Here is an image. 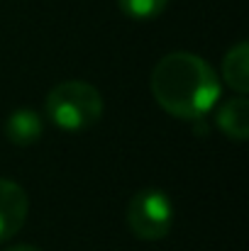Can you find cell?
Instances as JSON below:
<instances>
[{"label": "cell", "mask_w": 249, "mask_h": 251, "mask_svg": "<svg viewBox=\"0 0 249 251\" xmlns=\"http://www.w3.org/2000/svg\"><path fill=\"white\" fill-rule=\"evenodd\" d=\"M149 88L159 107L178 120L205 117L220 98L218 74L205 59L191 51L162 56L152 71Z\"/></svg>", "instance_id": "6da1fadb"}, {"label": "cell", "mask_w": 249, "mask_h": 251, "mask_svg": "<svg viewBox=\"0 0 249 251\" xmlns=\"http://www.w3.org/2000/svg\"><path fill=\"white\" fill-rule=\"evenodd\" d=\"M47 115L61 132L79 134L103 117V98L95 85L85 81H64L47 95Z\"/></svg>", "instance_id": "7a4b0ae2"}, {"label": "cell", "mask_w": 249, "mask_h": 251, "mask_svg": "<svg viewBox=\"0 0 249 251\" xmlns=\"http://www.w3.org/2000/svg\"><path fill=\"white\" fill-rule=\"evenodd\" d=\"M125 222L137 239L159 242L173 227V202L159 188H142L132 195Z\"/></svg>", "instance_id": "3957f363"}, {"label": "cell", "mask_w": 249, "mask_h": 251, "mask_svg": "<svg viewBox=\"0 0 249 251\" xmlns=\"http://www.w3.org/2000/svg\"><path fill=\"white\" fill-rule=\"evenodd\" d=\"M27 210H29V198L25 188L15 180L0 178V244L12 239L22 229Z\"/></svg>", "instance_id": "277c9868"}, {"label": "cell", "mask_w": 249, "mask_h": 251, "mask_svg": "<svg viewBox=\"0 0 249 251\" xmlns=\"http://www.w3.org/2000/svg\"><path fill=\"white\" fill-rule=\"evenodd\" d=\"M218 129L235 139V142H247L249 139V100L245 95H237L232 100H227L218 115H215Z\"/></svg>", "instance_id": "5b68a950"}, {"label": "cell", "mask_w": 249, "mask_h": 251, "mask_svg": "<svg viewBox=\"0 0 249 251\" xmlns=\"http://www.w3.org/2000/svg\"><path fill=\"white\" fill-rule=\"evenodd\" d=\"M42 132H44L42 117L29 107H20L10 112V117L5 120V137L15 147H32L34 142H39Z\"/></svg>", "instance_id": "8992f818"}, {"label": "cell", "mask_w": 249, "mask_h": 251, "mask_svg": "<svg viewBox=\"0 0 249 251\" xmlns=\"http://www.w3.org/2000/svg\"><path fill=\"white\" fill-rule=\"evenodd\" d=\"M222 78L235 93L247 95L249 93V44L240 42L235 44L225 59H222Z\"/></svg>", "instance_id": "52a82bcc"}, {"label": "cell", "mask_w": 249, "mask_h": 251, "mask_svg": "<svg viewBox=\"0 0 249 251\" xmlns=\"http://www.w3.org/2000/svg\"><path fill=\"white\" fill-rule=\"evenodd\" d=\"M117 5L132 20H154L166 10L168 0H117Z\"/></svg>", "instance_id": "ba28073f"}, {"label": "cell", "mask_w": 249, "mask_h": 251, "mask_svg": "<svg viewBox=\"0 0 249 251\" xmlns=\"http://www.w3.org/2000/svg\"><path fill=\"white\" fill-rule=\"evenodd\" d=\"M5 251H42V249L29 247V244H17V247H10V249H5Z\"/></svg>", "instance_id": "9c48e42d"}]
</instances>
